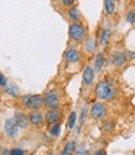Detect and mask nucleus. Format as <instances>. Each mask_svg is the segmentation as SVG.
I'll return each instance as SVG.
<instances>
[{
	"mask_svg": "<svg viewBox=\"0 0 135 155\" xmlns=\"http://www.w3.org/2000/svg\"><path fill=\"white\" fill-rule=\"evenodd\" d=\"M102 129L104 132H107V133H110V132H113V129H114V124L112 122H105L102 125Z\"/></svg>",
	"mask_w": 135,
	"mask_h": 155,
	"instance_id": "nucleus-23",
	"label": "nucleus"
},
{
	"mask_svg": "<svg viewBox=\"0 0 135 155\" xmlns=\"http://www.w3.org/2000/svg\"><path fill=\"white\" fill-rule=\"evenodd\" d=\"M19 130H20V127L16 124L15 119L14 118H9L5 120L4 123V132L8 137L10 138H14L19 134Z\"/></svg>",
	"mask_w": 135,
	"mask_h": 155,
	"instance_id": "nucleus-6",
	"label": "nucleus"
},
{
	"mask_svg": "<svg viewBox=\"0 0 135 155\" xmlns=\"http://www.w3.org/2000/svg\"><path fill=\"white\" fill-rule=\"evenodd\" d=\"M76 155H86V148L84 145H79L78 148H74Z\"/></svg>",
	"mask_w": 135,
	"mask_h": 155,
	"instance_id": "nucleus-27",
	"label": "nucleus"
},
{
	"mask_svg": "<svg viewBox=\"0 0 135 155\" xmlns=\"http://www.w3.org/2000/svg\"><path fill=\"white\" fill-rule=\"evenodd\" d=\"M127 61H128V57H127L125 52H120V51H118V52H114L113 56H112V63L115 67H121L123 64L127 63Z\"/></svg>",
	"mask_w": 135,
	"mask_h": 155,
	"instance_id": "nucleus-9",
	"label": "nucleus"
},
{
	"mask_svg": "<svg viewBox=\"0 0 135 155\" xmlns=\"http://www.w3.org/2000/svg\"><path fill=\"white\" fill-rule=\"evenodd\" d=\"M86 115H87V108L83 107L82 108V112H81V117H79V124L81 125H82L86 122Z\"/></svg>",
	"mask_w": 135,
	"mask_h": 155,
	"instance_id": "nucleus-25",
	"label": "nucleus"
},
{
	"mask_svg": "<svg viewBox=\"0 0 135 155\" xmlns=\"http://www.w3.org/2000/svg\"><path fill=\"white\" fill-rule=\"evenodd\" d=\"M68 36L72 41L81 42L86 38V28L83 24H81L79 21L71 22L68 26Z\"/></svg>",
	"mask_w": 135,
	"mask_h": 155,
	"instance_id": "nucleus-2",
	"label": "nucleus"
},
{
	"mask_svg": "<svg viewBox=\"0 0 135 155\" xmlns=\"http://www.w3.org/2000/svg\"><path fill=\"white\" fill-rule=\"evenodd\" d=\"M24 154H25V151L20 148H14L9 151V155H24Z\"/></svg>",
	"mask_w": 135,
	"mask_h": 155,
	"instance_id": "nucleus-26",
	"label": "nucleus"
},
{
	"mask_svg": "<svg viewBox=\"0 0 135 155\" xmlns=\"http://www.w3.org/2000/svg\"><path fill=\"white\" fill-rule=\"evenodd\" d=\"M93 155H107V153L104 151V150H98V151H96Z\"/></svg>",
	"mask_w": 135,
	"mask_h": 155,
	"instance_id": "nucleus-29",
	"label": "nucleus"
},
{
	"mask_svg": "<svg viewBox=\"0 0 135 155\" xmlns=\"http://www.w3.org/2000/svg\"><path fill=\"white\" fill-rule=\"evenodd\" d=\"M22 104L31 110H37L44 106V99L41 94H25L21 97Z\"/></svg>",
	"mask_w": 135,
	"mask_h": 155,
	"instance_id": "nucleus-3",
	"label": "nucleus"
},
{
	"mask_svg": "<svg viewBox=\"0 0 135 155\" xmlns=\"http://www.w3.org/2000/svg\"><path fill=\"white\" fill-rule=\"evenodd\" d=\"M105 112H107V108L103 104L102 102H96L93 103L91 106V109H89V113H91V117L96 120H100L104 118L105 115Z\"/></svg>",
	"mask_w": 135,
	"mask_h": 155,
	"instance_id": "nucleus-5",
	"label": "nucleus"
},
{
	"mask_svg": "<svg viewBox=\"0 0 135 155\" xmlns=\"http://www.w3.org/2000/svg\"><path fill=\"white\" fill-rule=\"evenodd\" d=\"M42 99H44V104L48 109H58V106H60V94H58L57 91H55V89H50V91H47L42 96Z\"/></svg>",
	"mask_w": 135,
	"mask_h": 155,
	"instance_id": "nucleus-4",
	"label": "nucleus"
},
{
	"mask_svg": "<svg viewBox=\"0 0 135 155\" xmlns=\"http://www.w3.org/2000/svg\"><path fill=\"white\" fill-rule=\"evenodd\" d=\"M60 3H61V5L62 6H64V8H71V6H74L76 5V3H77V0H60Z\"/></svg>",
	"mask_w": 135,
	"mask_h": 155,
	"instance_id": "nucleus-24",
	"label": "nucleus"
},
{
	"mask_svg": "<svg viewBox=\"0 0 135 155\" xmlns=\"http://www.w3.org/2000/svg\"><path fill=\"white\" fill-rule=\"evenodd\" d=\"M14 119H15L16 124H18L21 129L28 128L29 120H28V115H26L25 113H22V112H16L15 115H14Z\"/></svg>",
	"mask_w": 135,
	"mask_h": 155,
	"instance_id": "nucleus-12",
	"label": "nucleus"
},
{
	"mask_svg": "<svg viewBox=\"0 0 135 155\" xmlns=\"http://www.w3.org/2000/svg\"><path fill=\"white\" fill-rule=\"evenodd\" d=\"M114 2H117V0H114Z\"/></svg>",
	"mask_w": 135,
	"mask_h": 155,
	"instance_id": "nucleus-33",
	"label": "nucleus"
},
{
	"mask_svg": "<svg viewBox=\"0 0 135 155\" xmlns=\"http://www.w3.org/2000/svg\"><path fill=\"white\" fill-rule=\"evenodd\" d=\"M131 155H135V151H134V153H133V154H131Z\"/></svg>",
	"mask_w": 135,
	"mask_h": 155,
	"instance_id": "nucleus-32",
	"label": "nucleus"
},
{
	"mask_svg": "<svg viewBox=\"0 0 135 155\" xmlns=\"http://www.w3.org/2000/svg\"><path fill=\"white\" fill-rule=\"evenodd\" d=\"M74 148H76V143L74 141H68L62 149L61 154L60 155H71L73 151H74Z\"/></svg>",
	"mask_w": 135,
	"mask_h": 155,
	"instance_id": "nucleus-17",
	"label": "nucleus"
},
{
	"mask_svg": "<svg viewBox=\"0 0 135 155\" xmlns=\"http://www.w3.org/2000/svg\"><path fill=\"white\" fill-rule=\"evenodd\" d=\"M67 16L70 18V20H72V22H76V21H79L81 19V12L78 10L77 6H71L67 10Z\"/></svg>",
	"mask_w": 135,
	"mask_h": 155,
	"instance_id": "nucleus-15",
	"label": "nucleus"
},
{
	"mask_svg": "<svg viewBox=\"0 0 135 155\" xmlns=\"http://www.w3.org/2000/svg\"><path fill=\"white\" fill-rule=\"evenodd\" d=\"M96 40H94L93 37H87L84 38V50L87 51V52L92 54L94 52V50H96Z\"/></svg>",
	"mask_w": 135,
	"mask_h": 155,
	"instance_id": "nucleus-16",
	"label": "nucleus"
},
{
	"mask_svg": "<svg viewBox=\"0 0 135 155\" xmlns=\"http://www.w3.org/2000/svg\"><path fill=\"white\" fill-rule=\"evenodd\" d=\"M105 64V55L103 52H99L94 57V72H100Z\"/></svg>",
	"mask_w": 135,
	"mask_h": 155,
	"instance_id": "nucleus-13",
	"label": "nucleus"
},
{
	"mask_svg": "<svg viewBox=\"0 0 135 155\" xmlns=\"http://www.w3.org/2000/svg\"><path fill=\"white\" fill-rule=\"evenodd\" d=\"M61 118V113L58 109H48L45 114V120L48 123V124H55V123H58Z\"/></svg>",
	"mask_w": 135,
	"mask_h": 155,
	"instance_id": "nucleus-11",
	"label": "nucleus"
},
{
	"mask_svg": "<svg viewBox=\"0 0 135 155\" xmlns=\"http://www.w3.org/2000/svg\"><path fill=\"white\" fill-rule=\"evenodd\" d=\"M109 36H110V31L109 29H103L99 34V44L100 45H107L108 40H109Z\"/></svg>",
	"mask_w": 135,
	"mask_h": 155,
	"instance_id": "nucleus-18",
	"label": "nucleus"
},
{
	"mask_svg": "<svg viewBox=\"0 0 135 155\" xmlns=\"http://www.w3.org/2000/svg\"><path fill=\"white\" fill-rule=\"evenodd\" d=\"M76 122H77V114H76V112H71L68 115V120H67V128L73 129Z\"/></svg>",
	"mask_w": 135,
	"mask_h": 155,
	"instance_id": "nucleus-20",
	"label": "nucleus"
},
{
	"mask_svg": "<svg viewBox=\"0 0 135 155\" xmlns=\"http://www.w3.org/2000/svg\"><path fill=\"white\" fill-rule=\"evenodd\" d=\"M6 84H8V80H6V77L4 76V74H2L0 73V87H6Z\"/></svg>",
	"mask_w": 135,
	"mask_h": 155,
	"instance_id": "nucleus-28",
	"label": "nucleus"
},
{
	"mask_svg": "<svg viewBox=\"0 0 135 155\" xmlns=\"http://www.w3.org/2000/svg\"><path fill=\"white\" fill-rule=\"evenodd\" d=\"M5 92H6L8 94H10L11 97H18V96H19V88H18V86H15V84H6Z\"/></svg>",
	"mask_w": 135,
	"mask_h": 155,
	"instance_id": "nucleus-19",
	"label": "nucleus"
},
{
	"mask_svg": "<svg viewBox=\"0 0 135 155\" xmlns=\"http://www.w3.org/2000/svg\"><path fill=\"white\" fill-rule=\"evenodd\" d=\"M47 155H53V154H52V153H48V154H47Z\"/></svg>",
	"mask_w": 135,
	"mask_h": 155,
	"instance_id": "nucleus-31",
	"label": "nucleus"
},
{
	"mask_svg": "<svg viewBox=\"0 0 135 155\" xmlns=\"http://www.w3.org/2000/svg\"><path fill=\"white\" fill-rule=\"evenodd\" d=\"M94 74H96V72H94L93 67L91 66H86L84 70H83V73H82V82L84 86H91L94 81Z\"/></svg>",
	"mask_w": 135,
	"mask_h": 155,
	"instance_id": "nucleus-8",
	"label": "nucleus"
},
{
	"mask_svg": "<svg viewBox=\"0 0 135 155\" xmlns=\"http://www.w3.org/2000/svg\"><path fill=\"white\" fill-rule=\"evenodd\" d=\"M127 55H129V60H133V58H135V54H133V52H129V51H128V52H127Z\"/></svg>",
	"mask_w": 135,
	"mask_h": 155,
	"instance_id": "nucleus-30",
	"label": "nucleus"
},
{
	"mask_svg": "<svg viewBox=\"0 0 135 155\" xmlns=\"http://www.w3.org/2000/svg\"><path fill=\"white\" fill-rule=\"evenodd\" d=\"M63 57H64L66 62H68V63H77L79 61V52L74 47H70L68 50H66Z\"/></svg>",
	"mask_w": 135,
	"mask_h": 155,
	"instance_id": "nucleus-10",
	"label": "nucleus"
},
{
	"mask_svg": "<svg viewBox=\"0 0 135 155\" xmlns=\"http://www.w3.org/2000/svg\"><path fill=\"white\" fill-rule=\"evenodd\" d=\"M44 115L41 112H38V110H31L28 115V120L30 124L35 125V127H38V125H41L44 123Z\"/></svg>",
	"mask_w": 135,
	"mask_h": 155,
	"instance_id": "nucleus-7",
	"label": "nucleus"
},
{
	"mask_svg": "<svg viewBox=\"0 0 135 155\" xmlns=\"http://www.w3.org/2000/svg\"><path fill=\"white\" fill-rule=\"evenodd\" d=\"M103 4H104V11H105V14L109 15V16L114 15L115 9H117V5H115L114 0H104Z\"/></svg>",
	"mask_w": 135,
	"mask_h": 155,
	"instance_id": "nucleus-14",
	"label": "nucleus"
},
{
	"mask_svg": "<svg viewBox=\"0 0 135 155\" xmlns=\"http://www.w3.org/2000/svg\"><path fill=\"white\" fill-rule=\"evenodd\" d=\"M94 92H96V97L98 99H100V101H110L115 96L117 89L110 82H108L107 80H102V81H99L97 83Z\"/></svg>",
	"mask_w": 135,
	"mask_h": 155,
	"instance_id": "nucleus-1",
	"label": "nucleus"
},
{
	"mask_svg": "<svg viewBox=\"0 0 135 155\" xmlns=\"http://www.w3.org/2000/svg\"><path fill=\"white\" fill-rule=\"evenodd\" d=\"M50 133H51L53 137H58L60 133H61V125H60L58 123L51 124V127H50Z\"/></svg>",
	"mask_w": 135,
	"mask_h": 155,
	"instance_id": "nucleus-22",
	"label": "nucleus"
},
{
	"mask_svg": "<svg viewBox=\"0 0 135 155\" xmlns=\"http://www.w3.org/2000/svg\"><path fill=\"white\" fill-rule=\"evenodd\" d=\"M125 20L128 24L135 25V9H130L128 10V12L125 14Z\"/></svg>",
	"mask_w": 135,
	"mask_h": 155,
	"instance_id": "nucleus-21",
	"label": "nucleus"
}]
</instances>
